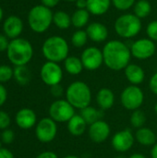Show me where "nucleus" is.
<instances>
[{"label":"nucleus","mask_w":157,"mask_h":158,"mask_svg":"<svg viewBox=\"0 0 157 158\" xmlns=\"http://www.w3.org/2000/svg\"><path fill=\"white\" fill-rule=\"evenodd\" d=\"M42 53L47 61L64 62L68 56L69 46L65 38L59 35L48 37L42 45Z\"/></svg>","instance_id":"nucleus-3"},{"label":"nucleus","mask_w":157,"mask_h":158,"mask_svg":"<svg viewBox=\"0 0 157 158\" xmlns=\"http://www.w3.org/2000/svg\"><path fill=\"white\" fill-rule=\"evenodd\" d=\"M40 77L43 82L49 87L60 84L63 79V69L58 63L46 61L41 68Z\"/></svg>","instance_id":"nucleus-10"},{"label":"nucleus","mask_w":157,"mask_h":158,"mask_svg":"<svg viewBox=\"0 0 157 158\" xmlns=\"http://www.w3.org/2000/svg\"><path fill=\"white\" fill-rule=\"evenodd\" d=\"M126 79L131 85H139L143 82L145 79V72L143 69L137 64H129L124 69Z\"/></svg>","instance_id":"nucleus-18"},{"label":"nucleus","mask_w":157,"mask_h":158,"mask_svg":"<svg viewBox=\"0 0 157 158\" xmlns=\"http://www.w3.org/2000/svg\"><path fill=\"white\" fill-rule=\"evenodd\" d=\"M130 48L131 56L139 60H146L151 58L156 51V45L155 42L149 38L136 40L132 43Z\"/></svg>","instance_id":"nucleus-11"},{"label":"nucleus","mask_w":157,"mask_h":158,"mask_svg":"<svg viewBox=\"0 0 157 158\" xmlns=\"http://www.w3.org/2000/svg\"><path fill=\"white\" fill-rule=\"evenodd\" d=\"M88 40H89V37H88L86 31L81 30V29L74 31L71 36V44L73 46H75L77 48L83 47L87 44Z\"/></svg>","instance_id":"nucleus-29"},{"label":"nucleus","mask_w":157,"mask_h":158,"mask_svg":"<svg viewBox=\"0 0 157 158\" xmlns=\"http://www.w3.org/2000/svg\"><path fill=\"white\" fill-rule=\"evenodd\" d=\"M74 115L75 108L66 99H57L49 106V117L56 122H68Z\"/></svg>","instance_id":"nucleus-8"},{"label":"nucleus","mask_w":157,"mask_h":158,"mask_svg":"<svg viewBox=\"0 0 157 158\" xmlns=\"http://www.w3.org/2000/svg\"><path fill=\"white\" fill-rule=\"evenodd\" d=\"M112 0H87V10L94 16H103L110 8Z\"/></svg>","instance_id":"nucleus-22"},{"label":"nucleus","mask_w":157,"mask_h":158,"mask_svg":"<svg viewBox=\"0 0 157 158\" xmlns=\"http://www.w3.org/2000/svg\"><path fill=\"white\" fill-rule=\"evenodd\" d=\"M57 134V125L50 117L39 120L35 126V135L39 142L48 143L55 140Z\"/></svg>","instance_id":"nucleus-9"},{"label":"nucleus","mask_w":157,"mask_h":158,"mask_svg":"<svg viewBox=\"0 0 157 158\" xmlns=\"http://www.w3.org/2000/svg\"><path fill=\"white\" fill-rule=\"evenodd\" d=\"M142 21L133 13L120 15L115 21L114 29L118 36L125 39L135 37L142 31Z\"/></svg>","instance_id":"nucleus-6"},{"label":"nucleus","mask_w":157,"mask_h":158,"mask_svg":"<svg viewBox=\"0 0 157 158\" xmlns=\"http://www.w3.org/2000/svg\"><path fill=\"white\" fill-rule=\"evenodd\" d=\"M85 31L89 39L94 43H103L108 37V29L101 22H92L88 24Z\"/></svg>","instance_id":"nucleus-17"},{"label":"nucleus","mask_w":157,"mask_h":158,"mask_svg":"<svg viewBox=\"0 0 157 158\" xmlns=\"http://www.w3.org/2000/svg\"><path fill=\"white\" fill-rule=\"evenodd\" d=\"M8 44H9L8 38L4 33H0V53L5 51L6 52Z\"/></svg>","instance_id":"nucleus-37"},{"label":"nucleus","mask_w":157,"mask_h":158,"mask_svg":"<svg viewBox=\"0 0 157 158\" xmlns=\"http://www.w3.org/2000/svg\"><path fill=\"white\" fill-rule=\"evenodd\" d=\"M53 23L59 30H67L72 25L71 16L64 10L56 11L53 15Z\"/></svg>","instance_id":"nucleus-26"},{"label":"nucleus","mask_w":157,"mask_h":158,"mask_svg":"<svg viewBox=\"0 0 157 158\" xmlns=\"http://www.w3.org/2000/svg\"><path fill=\"white\" fill-rule=\"evenodd\" d=\"M152 12V5L148 0H138L133 6V14L139 19L147 18Z\"/></svg>","instance_id":"nucleus-27"},{"label":"nucleus","mask_w":157,"mask_h":158,"mask_svg":"<svg viewBox=\"0 0 157 158\" xmlns=\"http://www.w3.org/2000/svg\"><path fill=\"white\" fill-rule=\"evenodd\" d=\"M16 124L22 130H30L36 126L37 116L31 108H22L19 110L15 117Z\"/></svg>","instance_id":"nucleus-16"},{"label":"nucleus","mask_w":157,"mask_h":158,"mask_svg":"<svg viewBox=\"0 0 157 158\" xmlns=\"http://www.w3.org/2000/svg\"><path fill=\"white\" fill-rule=\"evenodd\" d=\"M111 133L109 124L104 119H100L88 127V135L92 142L102 143L108 139Z\"/></svg>","instance_id":"nucleus-14"},{"label":"nucleus","mask_w":157,"mask_h":158,"mask_svg":"<svg viewBox=\"0 0 157 158\" xmlns=\"http://www.w3.org/2000/svg\"><path fill=\"white\" fill-rule=\"evenodd\" d=\"M41 2H42V5H43L49 8H53L59 4L60 0H41Z\"/></svg>","instance_id":"nucleus-40"},{"label":"nucleus","mask_w":157,"mask_h":158,"mask_svg":"<svg viewBox=\"0 0 157 158\" xmlns=\"http://www.w3.org/2000/svg\"><path fill=\"white\" fill-rule=\"evenodd\" d=\"M2 143H2V142L0 141V148H2Z\"/></svg>","instance_id":"nucleus-51"},{"label":"nucleus","mask_w":157,"mask_h":158,"mask_svg":"<svg viewBox=\"0 0 157 158\" xmlns=\"http://www.w3.org/2000/svg\"><path fill=\"white\" fill-rule=\"evenodd\" d=\"M24 25L22 19L15 15L7 17L3 23L4 34L10 40L19 38L23 31Z\"/></svg>","instance_id":"nucleus-15"},{"label":"nucleus","mask_w":157,"mask_h":158,"mask_svg":"<svg viewBox=\"0 0 157 158\" xmlns=\"http://www.w3.org/2000/svg\"><path fill=\"white\" fill-rule=\"evenodd\" d=\"M63 158H81L80 156H74V155H69V156H66Z\"/></svg>","instance_id":"nucleus-47"},{"label":"nucleus","mask_w":157,"mask_h":158,"mask_svg":"<svg viewBox=\"0 0 157 158\" xmlns=\"http://www.w3.org/2000/svg\"><path fill=\"white\" fill-rule=\"evenodd\" d=\"M103 111L102 109H97L93 106H87L83 109L81 110V116L83 118V119L86 121V123L88 124V126H90L91 124L103 119Z\"/></svg>","instance_id":"nucleus-24"},{"label":"nucleus","mask_w":157,"mask_h":158,"mask_svg":"<svg viewBox=\"0 0 157 158\" xmlns=\"http://www.w3.org/2000/svg\"><path fill=\"white\" fill-rule=\"evenodd\" d=\"M135 136L130 129L118 131L112 137V147L118 153H126L131 149L134 144Z\"/></svg>","instance_id":"nucleus-13"},{"label":"nucleus","mask_w":157,"mask_h":158,"mask_svg":"<svg viewBox=\"0 0 157 158\" xmlns=\"http://www.w3.org/2000/svg\"><path fill=\"white\" fill-rule=\"evenodd\" d=\"M7 99V91L6 89V87L0 83V106H2Z\"/></svg>","instance_id":"nucleus-39"},{"label":"nucleus","mask_w":157,"mask_h":158,"mask_svg":"<svg viewBox=\"0 0 157 158\" xmlns=\"http://www.w3.org/2000/svg\"><path fill=\"white\" fill-rule=\"evenodd\" d=\"M115 158H129V157H126L125 156H116Z\"/></svg>","instance_id":"nucleus-50"},{"label":"nucleus","mask_w":157,"mask_h":158,"mask_svg":"<svg viewBox=\"0 0 157 158\" xmlns=\"http://www.w3.org/2000/svg\"><path fill=\"white\" fill-rule=\"evenodd\" d=\"M137 0H112V4L118 10L126 11L134 6Z\"/></svg>","instance_id":"nucleus-32"},{"label":"nucleus","mask_w":157,"mask_h":158,"mask_svg":"<svg viewBox=\"0 0 157 158\" xmlns=\"http://www.w3.org/2000/svg\"><path fill=\"white\" fill-rule=\"evenodd\" d=\"M135 140L143 146H154L157 143V136L155 131L149 128L143 127L135 132Z\"/></svg>","instance_id":"nucleus-21"},{"label":"nucleus","mask_w":157,"mask_h":158,"mask_svg":"<svg viewBox=\"0 0 157 158\" xmlns=\"http://www.w3.org/2000/svg\"><path fill=\"white\" fill-rule=\"evenodd\" d=\"M129 158H147L143 154H139V153H136V154H133L131 155L130 156H129Z\"/></svg>","instance_id":"nucleus-45"},{"label":"nucleus","mask_w":157,"mask_h":158,"mask_svg":"<svg viewBox=\"0 0 157 158\" xmlns=\"http://www.w3.org/2000/svg\"><path fill=\"white\" fill-rule=\"evenodd\" d=\"M120 102L127 110H138L144 102V94L138 85L127 86L120 94Z\"/></svg>","instance_id":"nucleus-7"},{"label":"nucleus","mask_w":157,"mask_h":158,"mask_svg":"<svg viewBox=\"0 0 157 158\" xmlns=\"http://www.w3.org/2000/svg\"><path fill=\"white\" fill-rule=\"evenodd\" d=\"M15 139V133L11 130H4L1 133V142L5 144H10Z\"/></svg>","instance_id":"nucleus-34"},{"label":"nucleus","mask_w":157,"mask_h":158,"mask_svg":"<svg viewBox=\"0 0 157 158\" xmlns=\"http://www.w3.org/2000/svg\"><path fill=\"white\" fill-rule=\"evenodd\" d=\"M130 121V125H131L132 128H135L137 130L140 129V128H143L144 126L145 122H146L145 113L141 109L132 111Z\"/></svg>","instance_id":"nucleus-30"},{"label":"nucleus","mask_w":157,"mask_h":158,"mask_svg":"<svg viewBox=\"0 0 157 158\" xmlns=\"http://www.w3.org/2000/svg\"><path fill=\"white\" fill-rule=\"evenodd\" d=\"M115 94L109 88H101L96 94V103L102 110L110 109L115 104Z\"/></svg>","instance_id":"nucleus-19"},{"label":"nucleus","mask_w":157,"mask_h":158,"mask_svg":"<svg viewBox=\"0 0 157 158\" xmlns=\"http://www.w3.org/2000/svg\"><path fill=\"white\" fill-rule=\"evenodd\" d=\"M36 158H58L57 155L52 151H45L41 154H39Z\"/></svg>","instance_id":"nucleus-41"},{"label":"nucleus","mask_w":157,"mask_h":158,"mask_svg":"<svg viewBox=\"0 0 157 158\" xmlns=\"http://www.w3.org/2000/svg\"><path fill=\"white\" fill-rule=\"evenodd\" d=\"M146 34L149 39L154 42H157V20H153L147 25Z\"/></svg>","instance_id":"nucleus-33"},{"label":"nucleus","mask_w":157,"mask_h":158,"mask_svg":"<svg viewBox=\"0 0 157 158\" xmlns=\"http://www.w3.org/2000/svg\"><path fill=\"white\" fill-rule=\"evenodd\" d=\"M90 12L87 9H77L71 15V23L77 29L88 26L90 20Z\"/></svg>","instance_id":"nucleus-25"},{"label":"nucleus","mask_w":157,"mask_h":158,"mask_svg":"<svg viewBox=\"0 0 157 158\" xmlns=\"http://www.w3.org/2000/svg\"><path fill=\"white\" fill-rule=\"evenodd\" d=\"M67 123L68 132L75 137L81 136L86 131L87 127H89L83 118L77 114H75Z\"/></svg>","instance_id":"nucleus-20"},{"label":"nucleus","mask_w":157,"mask_h":158,"mask_svg":"<svg viewBox=\"0 0 157 158\" xmlns=\"http://www.w3.org/2000/svg\"><path fill=\"white\" fill-rule=\"evenodd\" d=\"M50 92H51V94L56 98H59L64 94V89L60 84L51 86L50 87Z\"/></svg>","instance_id":"nucleus-36"},{"label":"nucleus","mask_w":157,"mask_h":158,"mask_svg":"<svg viewBox=\"0 0 157 158\" xmlns=\"http://www.w3.org/2000/svg\"><path fill=\"white\" fill-rule=\"evenodd\" d=\"M13 78L19 85H27L31 81V71L27 66L15 67Z\"/></svg>","instance_id":"nucleus-28"},{"label":"nucleus","mask_w":157,"mask_h":158,"mask_svg":"<svg viewBox=\"0 0 157 158\" xmlns=\"http://www.w3.org/2000/svg\"><path fill=\"white\" fill-rule=\"evenodd\" d=\"M65 1H67V2H70V3H76L78 0H65Z\"/></svg>","instance_id":"nucleus-48"},{"label":"nucleus","mask_w":157,"mask_h":158,"mask_svg":"<svg viewBox=\"0 0 157 158\" xmlns=\"http://www.w3.org/2000/svg\"><path fill=\"white\" fill-rule=\"evenodd\" d=\"M81 59L85 69L90 71L96 70L104 64L103 51L96 46H89L82 51Z\"/></svg>","instance_id":"nucleus-12"},{"label":"nucleus","mask_w":157,"mask_h":158,"mask_svg":"<svg viewBox=\"0 0 157 158\" xmlns=\"http://www.w3.org/2000/svg\"><path fill=\"white\" fill-rule=\"evenodd\" d=\"M104 64L114 71L125 69L131 58L130 48L119 40L108 41L103 48Z\"/></svg>","instance_id":"nucleus-1"},{"label":"nucleus","mask_w":157,"mask_h":158,"mask_svg":"<svg viewBox=\"0 0 157 158\" xmlns=\"http://www.w3.org/2000/svg\"><path fill=\"white\" fill-rule=\"evenodd\" d=\"M149 88L151 92L157 95V71L151 77L150 81H149Z\"/></svg>","instance_id":"nucleus-38"},{"label":"nucleus","mask_w":157,"mask_h":158,"mask_svg":"<svg viewBox=\"0 0 157 158\" xmlns=\"http://www.w3.org/2000/svg\"><path fill=\"white\" fill-rule=\"evenodd\" d=\"M9 62L15 67L26 66L33 56V47L30 41L24 38H16L9 41L6 50Z\"/></svg>","instance_id":"nucleus-2"},{"label":"nucleus","mask_w":157,"mask_h":158,"mask_svg":"<svg viewBox=\"0 0 157 158\" xmlns=\"http://www.w3.org/2000/svg\"><path fill=\"white\" fill-rule=\"evenodd\" d=\"M10 122H11V119H10L9 115L5 111L0 110V130L2 131L6 130L9 127Z\"/></svg>","instance_id":"nucleus-35"},{"label":"nucleus","mask_w":157,"mask_h":158,"mask_svg":"<svg viewBox=\"0 0 157 158\" xmlns=\"http://www.w3.org/2000/svg\"><path fill=\"white\" fill-rule=\"evenodd\" d=\"M53 15L51 8L43 5L32 6L28 14V24L31 30L36 33L45 32L53 23Z\"/></svg>","instance_id":"nucleus-5"},{"label":"nucleus","mask_w":157,"mask_h":158,"mask_svg":"<svg viewBox=\"0 0 157 158\" xmlns=\"http://www.w3.org/2000/svg\"><path fill=\"white\" fill-rule=\"evenodd\" d=\"M76 6L78 9H87V0H78Z\"/></svg>","instance_id":"nucleus-43"},{"label":"nucleus","mask_w":157,"mask_h":158,"mask_svg":"<svg viewBox=\"0 0 157 158\" xmlns=\"http://www.w3.org/2000/svg\"><path fill=\"white\" fill-rule=\"evenodd\" d=\"M154 109H155V112L157 114V102L155 103V106H154Z\"/></svg>","instance_id":"nucleus-49"},{"label":"nucleus","mask_w":157,"mask_h":158,"mask_svg":"<svg viewBox=\"0 0 157 158\" xmlns=\"http://www.w3.org/2000/svg\"><path fill=\"white\" fill-rule=\"evenodd\" d=\"M66 100L75 108L83 109L91 105L92 91L87 83L76 81L71 82L65 91Z\"/></svg>","instance_id":"nucleus-4"},{"label":"nucleus","mask_w":157,"mask_h":158,"mask_svg":"<svg viewBox=\"0 0 157 158\" xmlns=\"http://www.w3.org/2000/svg\"><path fill=\"white\" fill-rule=\"evenodd\" d=\"M151 157L157 158V143L153 146V148L151 150Z\"/></svg>","instance_id":"nucleus-44"},{"label":"nucleus","mask_w":157,"mask_h":158,"mask_svg":"<svg viewBox=\"0 0 157 158\" xmlns=\"http://www.w3.org/2000/svg\"><path fill=\"white\" fill-rule=\"evenodd\" d=\"M0 158H14V155L7 148H0Z\"/></svg>","instance_id":"nucleus-42"},{"label":"nucleus","mask_w":157,"mask_h":158,"mask_svg":"<svg viewBox=\"0 0 157 158\" xmlns=\"http://www.w3.org/2000/svg\"><path fill=\"white\" fill-rule=\"evenodd\" d=\"M3 17H4V11H3V8L0 6V21L3 19Z\"/></svg>","instance_id":"nucleus-46"},{"label":"nucleus","mask_w":157,"mask_h":158,"mask_svg":"<svg viewBox=\"0 0 157 158\" xmlns=\"http://www.w3.org/2000/svg\"><path fill=\"white\" fill-rule=\"evenodd\" d=\"M14 77V69L8 65H0V83L9 81Z\"/></svg>","instance_id":"nucleus-31"},{"label":"nucleus","mask_w":157,"mask_h":158,"mask_svg":"<svg viewBox=\"0 0 157 158\" xmlns=\"http://www.w3.org/2000/svg\"><path fill=\"white\" fill-rule=\"evenodd\" d=\"M64 69L70 75H79L83 70V65L81 57L74 56H68L64 60Z\"/></svg>","instance_id":"nucleus-23"}]
</instances>
